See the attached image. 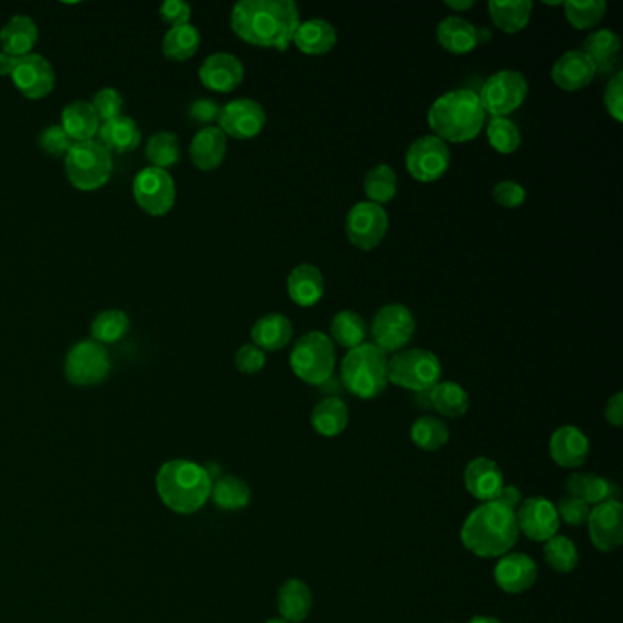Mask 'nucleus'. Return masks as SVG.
I'll use <instances>...</instances> for the list:
<instances>
[{"mask_svg":"<svg viewBox=\"0 0 623 623\" xmlns=\"http://www.w3.org/2000/svg\"><path fill=\"white\" fill-rule=\"evenodd\" d=\"M231 26L251 46L286 52L300 26V13L293 0H242L233 8Z\"/></svg>","mask_w":623,"mask_h":623,"instance_id":"f257e3e1","label":"nucleus"},{"mask_svg":"<svg viewBox=\"0 0 623 623\" xmlns=\"http://www.w3.org/2000/svg\"><path fill=\"white\" fill-rule=\"evenodd\" d=\"M516 512L490 501L477 507L461 528V541L466 550L479 558H501L518 543Z\"/></svg>","mask_w":623,"mask_h":623,"instance_id":"f03ea898","label":"nucleus"},{"mask_svg":"<svg viewBox=\"0 0 623 623\" xmlns=\"http://www.w3.org/2000/svg\"><path fill=\"white\" fill-rule=\"evenodd\" d=\"M486 114L472 90H454L433 101L428 110V127L444 143H468L485 127Z\"/></svg>","mask_w":623,"mask_h":623,"instance_id":"7ed1b4c3","label":"nucleus"},{"mask_svg":"<svg viewBox=\"0 0 623 623\" xmlns=\"http://www.w3.org/2000/svg\"><path fill=\"white\" fill-rule=\"evenodd\" d=\"M156 488L163 505L178 514L198 512L211 497L212 476L207 468L187 459H174L161 466Z\"/></svg>","mask_w":623,"mask_h":623,"instance_id":"20e7f679","label":"nucleus"},{"mask_svg":"<svg viewBox=\"0 0 623 623\" xmlns=\"http://www.w3.org/2000/svg\"><path fill=\"white\" fill-rule=\"evenodd\" d=\"M340 381L351 395L359 399H377L390 384L388 355L373 342L349 349L340 364Z\"/></svg>","mask_w":623,"mask_h":623,"instance_id":"39448f33","label":"nucleus"},{"mask_svg":"<svg viewBox=\"0 0 623 623\" xmlns=\"http://www.w3.org/2000/svg\"><path fill=\"white\" fill-rule=\"evenodd\" d=\"M335 362V344L322 331H309L298 338L289 357V366L296 377L311 386H322L331 381Z\"/></svg>","mask_w":623,"mask_h":623,"instance_id":"423d86ee","label":"nucleus"},{"mask_svg":"<svg viewBox=\"0 0 623 623\" xmlns=\"http://www.w3.org/2000/svg\"><path fill=\"white\" fill-rule=\"evenodd\" d=\"M64 169L75 189L92 192L101 189L112 176V154L99 141L74 143L64 158Z\"/></svg>","mask_w":623,"mask_h":623,"instance_id":"0eeeda50","label":"nucleus"},{"mask_svg":"<svg viewBox=\"0 0 623 623\" xmlns=\"http://www.w3.org/2000/svg\"><path fill=\"white\" fill-rule=\"evenodd\" d=\"M441 362L428 349H404L388 360V382L415 391L428 393L441 382Z\"/></svg>","mask_w":623,"mask_h":623,"instance_id":"6e6552de","label":"nucleus"},{"mask_svg":"<svg viewBox=\"0 0 623 623\" xmlns=\"http://www.w3.org/2000/svg\"><path fill=\"white\" fill-rule=\"evenodd\" d=\"M528 83L525 75L516 70H501L490 75L481 92L477 94L485 114L492 117H507L525 103Z\"/></svg>","mask_w":623,"mask_h":623,"instance_id":"1a4fd4ad","label":"nucleus"},{"mask_svg":"<svg viewBox=\"0 0 623 623\" xmlns=\"http://www.w3.org/2000/svg\"><path fill=\"white\" fill-rule=\"evenodd\" d=\"M390 229L388 212L371 201H359L346 216V236L360 251H373L381 245Z\"/></svg>","mask_w":623,"mask_h":623,"instance_id":"9d476101","label":"nucleus"},{"mask_svg":"<svg viewBox=\"0 0 623 623\" xmlns=\"http://www.w3.org/2000/svg\"><path fill=\"white\" fill-rule=\"evenodd\" d=\"M415 318L404 304H388L377 311L371 324L373 344L388 353H399L412 340Z\"/></svg>","mask_w":623,"mask_h":623,"instance_id":"9b49d317","label":"nucleus"},{"mask_svg":"<svg viewBox=\"0 0 623 623\" xmlns=\"http://www.w3.org/2000/svg\"><path fill=\"white\" fill-rule=\"evenodd\" d=\"M110 366L112 364L105 346L94 340H85L68 351L64 373L66 379L75 386H96L108 377Z\"/></svg>","mask_w":623,"mask_h":623,"instance_id":"f8f14e48","label":"nucleus"},{"mask_svg":"<svg viewBox=\"0 0 623 623\" xmlns=\"http://www.w3.org/2000/svg\"><path fill=\"white\" fill-rule=\"evenodd\" d=\"M406 169L413 180L433 183L450 169V148L433 134L415 139L406 152Z\"/></svg>","mask_w":623,"mask_h":623,"instance_id":"ddd939ff","label":"nucleus"},{"mask_svg":"<svg viewBox=\"0 0 623 623\" xmlns=\"http://www.w3.org/2000/svg\"><path fill=\"white\" fill-rule=\"evenodd\" d=\"M134 198L150 216H165L174 207L176 185L167 170L147 167L134 180Z\"/></svg>","mask_w":623,"mask_h":623,"instance_id":"4468645a","label":"nucleus"},{"mask_svg":"<svg viewBox=\"0 0 623 623\" xmlns=\"http://www.w3.org/2000/svg\"><path fill=\"white\" fill-rule=\"evenodd\" d=\"M10 77L17 90L28 99H43L55 86L52 64L37 53L17 57Z\"/></svg>","mask_w":623,"mask_h":623,"instance_id":"2eb2a0df","label":"nucleus"},{"mask_svg":"<svg viewBox=\"0 0 623 623\" xmlns=\"http://www.w3.org/2000/svg\"><path fill=\"white\" fill-rule=\"evenodd\" d=\"M264 106L253 99H234L223 106L218 125L225 136L234 139H253L264 130Z\"/></svg>","mask_w":623,"mask_h":623,"instance_id":"dca6fc26","label":"nucleus"},{"mask_svg":"<svg viewBox=\"0 0 623 623\" xmlns=\"http://www.w3.org/2000/svg\"><path fill=\"white\" fill-rule=\"evenodd\" d=\"M519 532L532 541H549L558 536L560 516L558 510L545 497H528L516 510Z\"/></svg>","mask_w":623,"mask_h":623,"instance_id":"f3484780","label":"nucleus"},{"mask_svg":"<svg viewBox=\"0 0 623 623\" xmlns=\"http://www.w3.org/2000/svg\"><path fill=\"white\" fill-rule=\"evenodd\" d=\"M592 545L600 552H613L623 541V507L622 503L607 501L594 507L587 519Z\"/></svg>","mask_w":623,"mask_h":623,"instance_id":"a211bd4d","label":"nucleus"},{"mask_svg":"<svg viewBox=\"0 0 623 623\" xmlns=\"http://www.w3.org/2000/svg\"><path fill=\"white\" fill-rule=\"evenodd\" d=\"M245 68L242 61L231 53H214L201 64V85L212 92L229 94L242 85Z\"/></svg>","mask_w":623,"mask_h":623,"instance_id":"6ab92c4d","label":"nucleus"},{"mask_svg":"<svg viewBox=\"0 0 623 623\" xmlns=\"http://www.w3.org/2000/svg\"><path fill=\"white\" fill-rule=\"evenodd\" d=\"M494 578L501 591L521 594L538 580V565L527 554H505L497 561Z\"/></svg>","mask_w":623,"mask_h":623,"instance_id":"aec40b11","label":"nucleus"},{"mask_svg":"<svg viewBox=\"0 0 623 623\" xmlns=\"http://www.w3.org/2000/svg\"><path fill=\"white\" fill-rule=\"evenodd\" d=\"M596 66L591 59L581 50H571L561 55L560 59L552 66L550 77L554 85L565 92H578L591 85Z\"/></svg>","mask_w":623,"mask_h":623,"instance_id":"412c9836","label":"nucleus"},{"mask_svg":"<svg viewBox=\"0 0 623 623\" xmlns=\"http://www.w3.org/2000/svg\"><path fill=\"white\" fill-rule=\"evenodd\" d=\"M465 486L470 496L483 503L496 501L501 488L505 486L503 472L496 461L488 457H476L465 468Z\"/></svg>","mask_w":623,"mask_h":623,"instance_id":"4be33fe9","label":"nucleus"},{"mask_svg":"<svg viewBox=\"0 0 623 623\" xmlns=\"http://www.w3.org/2000/svg\"><path fill=\"white\" fill-rule=\"evenodd\" d=\"M550 457L563 468H578L583 465L591 452L587 435L576 426H561L550 437Z\"/></svg>","mask_w":623,"mask_h":623,"instance_id":"5701e85b","label":"nucleus"},{"mask_svg":"<svg viewBox=\"0 0 623 623\" xmlns=\"http://www.w3.org/2000/svg\"><path fill=\"white\" fill-rule=\"evenodd\" d=\"M287 295L296 306L311 307L324 295V276L311 264L296 265L287 276Z\"/></svg>","mask_w":623,"mask_h":623,"instance_id":"b1692460","label":"nucleus"},{"mask_svg":"<svg viewBox=\"0 0 623 623\" xmlns=\"http://www.w3.org/2000/svg\"><path fill=\"white\" fill-rule=\"evenodd\" d=\"M437 41L441 48L454 55H465L472 50H476L479 41V30L472 22L466 21L463 17H446L437 26Z\"/></svg>","mask_w":623,"mask_h":623,"instance_id":"393cba45","label":"nucleus"},{"mask_svg":"<svg viewBox=\"0 0 623 623\" xmlns=\"http://www.w3.org/2000/svg\"><path fill=\"white\" fill-rule=\"evenodd\" d=\"M227 154V136L218 127L200 130L191 143V159L200 170L218 169Z\"/></svg>","mask_w":623,"mask_h":623,"instance_id":"a878e982","label":"nucleus"},{"mask_svg":"<svg viewBox=\"0 0 623 623\" xmlns=\"http://www.w3.org/2000/svg\"><path fill=\"white\" fill-rule=\"evenodd\" d=\"M337 41L335 26L322 19L300 22L293 37L296 50L306 55H324L331 52L337 46Z\"/></svg>","mask_w":623,"mask_h":623,"instance_id":"bb28decb","label":"nucleus"},{"mask_svg":"<svg viewBox=\"0 0 623 623\" xmlns=\"http://www.w3.org/2000/svg\"><path fill=\"white\" fill-rule=\"evenodd\" d=\"M251 338L256 348L262 351H280L286 348L293 338V324L280 313H271L258 318L251 329Z\"/></svg>","mask_w":623,"mask_h":623,"instance_id":"cd10ccee","label":"nucleus"},{"mask_svg":"<svg viewBox=\"0 0 623 623\" xmlns=\"http://www.w3.org/2000/svg\"><path fill=\"white\" fill-rule=\"evenodd\" d=\"M39 39L37 24L26 15H15L0 30L2 52L11 57H24L32 53L33 46Z\"/></svg>","mask_w":623,"mask_h":623,"instance_id":"c85d7f7f","label":"nucleus"},{"mask_svg":"<svg viewBox=\"0 0 623 623\" xmlns=\"http://www.w3.org/2000/svg\"><path fill=\"white\" fill-rule=\"evenodd\" d=\"M99 143L112 154H127L139 147L141 143V132L139 127L134 123V119L130 117L119 116L116 119H110L99 127Z\"/></svg>","mask_w":623,"mask_h":623,"instance_id":"c756f323","label":"nucleus"},{"mask_svg":"<svg viewBox=\"0 0 623 623\" xmlns=\"http://www.w3.org/2000/svg\"><path fill=\"white\" fill-rule=\"evenodd\" d=\"M313 607V594L304 581L287 580L278 591V611L287 623H302Z\"/></svg>","mask_w":623,"mask_h":623,"instance_id":"7c9ffc66","label":"nucleus"},{"mask_svg":"<svg viewBox=\"0 0 623 623\" xmlns=\"http://www.w3.org/2000/svg\"><path fill=\"white\" fill-rule=\"evenodd\" d=\"M532 2L530 0H490L488 13L492 24L503 33L523 32L530 22L532 15Z\"/></svg>","mask_w":623,"mask_h":623,"instance_id":"2f4dec72","label":"nucleus"},{"mask_svg":"<svg viewBox=\"0 0 623 623\" xmlns=\"http://www.w3.org/2000/svg\"><path fill=\"white\" fill-rule=\"evenodd\" d=\"M63 127L64 132L68 134V138L74 143H83L94 139L99 132V119L96 112L92 108V103L86 101H74L68 106H64L63 110Z\"/></svg>","mask_w":623,"mask_h":623,"instance_id":"473e14b6","label":"nucleus"},{"mask_svg":"<svg viewBox=\"0 0 623 623\" xmlns=\"http://www.w3.org/2000/svg\"><path fill=\"white\" fill-rule=\"evenodd\" d=\"M348 423V406L338 397L322 399L311 413L313 430L322 437H337L348 428Z\"/></svg>","mask_w":623,"mask_h":623,"instance_id":"72a5a7b5","label":"nucleus"},{"mask_svg":"<svg viewBox=\"0 0 623 623\" xmlns=\"http://www.w3.org/2000/svg\"><path fill=\"white\" fill-rule=\"evenodd\" d=\"M430 406L448 419H459L468 412L470 399L461 384L452 381L439 382L428 391Z\"/></svg>","mask_w":623,"mask_h":623,"instance_id":"f704fd0d","label":"nucleus"},{"mask_svg":"<svg viewBox=\"0 0 623 623\" xmlns=\"http://www.w3.org/2000/svg\"><path fill=\"white\" fill-rule=\"evenodd\" d=\"M200 32L192 24L170 28L163 39V53L170 61H189L200 48Z\"/></svg>","mask_w":623,"mask_h":623,"instance_id":"c9c22d12","label":"nucleus"},{"mask_svg":"<svg viewBox=\"0 0 623 623\" xmlns=\"http://www.w3.org/2000/svg\"><path fill=\"white\" fill-rule=\"evenodd\" d=\"M620 46V37L616 33L611 30H598L585 39L581 52L591 59L596 70H607L616 63Z\"/></svg>","mask_w":623,"mask_h":623,"instance_id":"e433bc0d","label":"nucleus"},{"mask_svg":"<svg viewBox=\"0 0 623 623\" xmlns=\"http://www.w3.org/2000/svg\"><path fill=\"white\" fill-rule=\"evenodd\" d=\"M412 443L424 452H437L450 441L448 426L432 415L419 417L410 430Z\"/></svg>","mask_w":623,"mask_h":623,"instance_id":"4c0bfd02","label":"nucleus"},{"mask_svg":"<svg viewBox=\"0 0 623 623\" xmlns=\"http://www.w3.org/2000/svg\"><path fill=\"white\" fill-rule=\"evenodd\" d=\"M211 497L222 510H242L251 501V488L236 476H225L212 485Z\"/></svg>","mask_w":623,"mask_h":623,"instance_id":"58836bf2","label":"nucleus"},{"mask_svg":"<svg viewBox=\"0 0 623 623\" xmlns=\"http://www.w3.org/2000/svg\"><path fill=\"white\" fill-rule=\"evenodd\" d=\"M364 192L375 205L390 203L397 194V172L390 165H377L364 178Z\"/></svg>","mask_w":623,"mask_h":623,"instance_id":"ea45409f","label":"nucleus"},{"mask_svg":"<svg viewBox=\"0 0 623 623\" xmlns=\"http://www.w3.org/2000/svg\"><path fill=\"white\" fill-rule=\"evenodd\" d=\"M331 340L342 348L353 349L364 344L366 324L355 311H340L331 322Z\"/></svg>","mask_w":623,"mask_h":623,"instance_id":"a19ab883","label":"nucleus"},{"mask_svg":"<svg viewBox=\"0 0 623 623\" xmlns=\"http://www.w3.org/2000/svg\"><path fill=\"white\" fill-rule=\"evenodd\" d=\"M145 156L152 167L170 169L180 161V139L172 132H158L148 139Z\"/></svg>","mask_w":623,"mask_h":623,"instance_id":"79ce46f5","label":"nucleus"},{"mask_svg":"<svg viewBox=\"0 0 623 623\" xmlns=\"http://www.w3.org/2000/svg\"><path fill=\"white\" fill-rule=\"evenodd\" d=\"M565 17L576 30H591L605 17L607 4L603 0H569L563 2Z\"/></svg>","mask_w":623,"mask_h":623,"instance_id":"37998d69","label":"nucleus"},{"mask_svg":"<svg viewBox=\"0 0 623 623\" xmlns=\"http://www.w3.org/2000/svg\"><path fill=\"white\" fill-rule=\"evenodd\" d=\"M128 329H130V318L127 313L112 309V311L97 315L96 320L92 322V338L101 346L114 344L127 335Z\"/></svg>","mask_w":623,"mask_h":623,"instance_id":"c03bdc74","label":"nucleus"},{"mask_svg":"<svg viewBox=\"0 0 623 623\" xmlns=\"http://www.w3.org/2000/svg\"><path fill=\"white\" fill-rule=\"evenodd\" d=\"M486 138L490 147L499 154H514L521 145V132L516 123L507 117H492L486 127Z\"/></svg>","mask_w":623,"mask_h":623,"instance_id":"a18cd8bd","label":"nucleus"},{"mask_svg":"<svg viewBox=\"0 0 623 623\" xmlns=\"http://www.w3.org/2000/svg\"><path fill=\"white\" fill-rule=\"evenodd\" d=\"M543 554H545V560L550 567L556 572H563V574L574 571L580 563L576 545L565 536H554L549 541H545Z\"/></svg>","mask_w":623,"mask_h":623,"instance_id":"49530a36","label":"nucleus"},{"mask_svg":"<svg viewBox=\"0 0 623 623\" xmlns=\"http://www.w3.org/2000/svg\"><path fill=\"white\" fill-rule=\"evenodd\" d=\"M616 486L603 479L600 476H591L587 474V481H585V492H583V501L589 505V507H598L602 503L607 501H616Z\"/></svg>","mask_w":623,"mask_h":623,"instance_id":"de8ad7c7","label":"nucleus"},{"mask_svg":"<svg viewBox=\"0 0 623 623\" xmlns=\"http://www.w3.org/2000/svg\"><path fill=\"white\" fill-rule=\"evenodd\" d=\"M72 145H74V141L68 138V134L64 132L61 125L44 128L41 136H39V147L53 158H61V156L66 158V154Z\"/></svg>","mask_w":623,"mask_h":623,"instance_id":"09e8293b","label":"nucleus"},{"mask_svg":"<svg viewBox=\"0 0 623 623\" xmlns=\"http://www.w3.org/2000/svg\"><path fill=\"white\" fill-rule=\"evenodd\" d=\"M92 108L96 112L97 119L106 123L110 119H116V117L121 116L123 97L114 88H103L94 97Z\"/></svg>","mask_w":623,"mask_h":623,"instance_id":"8fccbe9b","label":"nucleus"},{"mask_svg":"<svg viewBox=\"0 0 623 623\" xmlns=\"http://www.w3.org/2000/svg\"><path fill=\"white\" fill-rule=\"evenodd\" d=\"M492 198L503 209H518L527 200V191L518 181H499L492 191Z\"/></svg>","mask_w":623,"mask_h":623,"instance_id":"3c124183","label":"nucleus"},{"mask_svg":"<svg viewBox=\"0 0 623 623\" xmlns=\"http://www.w3.org/2000/svg\"><path fill=\"white\" fill-rule=\"evenodd\" d=\"M556 510H558L560 521H565L567 525H572V527L585 525L589 519V514H591V507L583 499L571 496L567 499H561Z\"/></svg>","mask_w":623,"mask_h":623,"instance_id":"603ef678","label":"nucleus"},{"mask_svg":"<svg viewBox=\"0 0 623 623\" xmlns=\"http://www.w3.org/2000/svg\"><path fill=\"white\" fill-rule=\"evenodd\" d=\"M603 103L605 110L609 112V116L614 121L622 123L623 121V74L618 72L609 79V83L605 86V94H603Z\"/></svg>","mask_w":623,"mask_h":623,"instance_id":"864d4df0","label":"nucleus"},{"mask_svg":"<svg viewBox=\"0 0 623 623\" xmlns=\"http://www.w3.org/2000/svg\"><path fill=\"white\" fill-rule=\"evenodd\" d=\"M234 364H236V370L240 371V373L254 375V373L264 370L265 353L262 349L256 348L254 344H245V346L236 351Z\"/></svg>","mask_w":623,"mask_h":623,"instance_id":"5fc2aeb1","label":"nucleus"},{"mask_svg":"<svg viewBox=\"0 0 623 623\" xmlns=\"http://www.w3.org/2000/svg\"><path fill=\"white\" fill-rule=\"evenodd\" d=\"M187 114H189L192 123H196V125H211L220 119L222 108L216 105V101H212V99H198V101H192Z\"/></svg>","mask_w":623,"mask_h":623,"instance_id":"6e6d98bb","label":"nucleus"},{"mask_svg":"<svg viewBox=\"0 0 623 623\" xmlns=\"http://www.w3.org/2000/svg\"><path fill=\"white\" fill-rule=\"evenodd\" d=\"M159 15L165 22L174 26H183V24H189L191 19V6L187 2H181V0H167L161 4L159 8Z\"/></svg>","mask_w":623,"mask_h":623,"instance_id":"4d7b16f0","label":"nucleus"},{"mask_svg":"<svg viewBox=\"0 0 623 623\" xmlns=\"http://www.w3.org/2000/svg\"><path fill=\"white\" fill-rule=\"evenodd\" d=\"M605 419L607 423L613 424L616 428H620L623 424V395L618 391L607 402L605 406Z\"/></svg>","mask_w":623,"mask_h":623,"instance_id":"13d9d810","label":"nucleus"},{"mask_svg":"<svg viewBox=\"0 0 623 623\" xmlns=\"http://www.w3.org/2000/svg\"><path fill=\"white\" fill-rule=\"evenodd\" d=\"M497 503H501V505H505V507L510 508V510H518L519 505L523 503V497H521V490L516 488L514 485H505L501 488V492H499V496L496 499Z\"/></svg>","mask_w":623,"mask_h":623,"instance_id":"bf43d9fd","label":"nucleus"},{"mask_svg":"<svg viewBox=\"0 0 623 623\" xmlns=\"http://www.w3.org/2000/svg\"><path fill=\"white\" fill-rule=\"evenodd\" d=\"M585 481H587V474H572V476H569V479L565 481V488H567L569 496L583 499Z\"/></svg>","mask_w":623,"mask_h":623,"instance_id":"052dcab7","label":"nucleus"},{"mask_svg":"<svg viewBox=\"0 0 623 623\" xmlns=\"http://www.w3.org/2000/svg\"><path fill=\"white\" fill-rule=\"evenodd\" d=\"M444 6H446L448 10L466 11L470 10V8H474V0H446Z\"/></svg>","mask_w":623,"mask_h":623,"instance_id":"680f3d73","label":"nucleus"},{"mask_svg":"<svg viewBox=\"0 0 623 623\" xmlns=\"http://www.w3.org/2000/svg\"><path fill=\"white\" fill-rule=\"evenodd\" d=\"M17 57H11L4 52H0V75H10L13 70V64H15Z\"/></svg>","mask_w":623,"mask_h":623,"instance_id":"e2e57ef3","label":"nucleus"},{"mask_svg":"<svg viewBox=\"0 0 623 623\" xmlns=\"http://www.w3.org/2000/svg\"><path fill=\"white\" fill-rule=\"evenodd\" d=\"M470 623H503L499 622L497 618H492V616H476L474 620Z\"/></svg>","mask_w":623,"mask_h":623,"instance_id":"0e129e2a","label":"nucleus"},{"mask_svg":"<svg viewBox=\"0 0 623 623\" xmlns=\"http://www.w3.org/2000/svg\"><path fill=\"white\" fill-rule=\"evenodd\" d=\"M265 623H287L286 620H282V618H273V620H267Z\"/></svg>","mask_w":623,"mask_h":623,"instance_id":"69168bd1","label":"nucleus"}]
</instances>
